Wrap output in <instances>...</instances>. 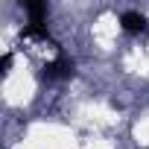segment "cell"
Wrapping results in <instances>:
<instances>
[{"mask_svg":"<svg viewBox=\"0 0 149 149\" xmlns=\"http://www.w3.org/2000/svg\"><path fill=\"white\" fill-rule=\"evenodd\" d=\"M24 9L29 12V24H44L47 18V3H35V0H26Z\"/></svg>","mask_w":149,"mask_h":149,"instance_id":"3","label":"cell"},{"mask_svg":"<svg viewBox=\"0 0 149 149\" xmlns=\"http://www.w3.org/2000/svg\"><path fill=\"white\" fill-rule=\"evenodd\" d=\"M73 73H76V64H73V58L67 56H58L56 61H47L44 64V79H70Z\"/></svg>","mask_w":149,"mask_h":149,"instance_id":"1","label":"cell"},{"mask_svg":"<svg viewBox=\"0 0 149 149\" xmlns=\"http://www.w3.org/2000/svg\"><path fill=\"white\" fill-rule=\"evenodd\" d=\"M120 26L129 35H140V32H146V18L140 12H123L120 15Z\"/></svg>","mask_w":149,"mask_h":149,"instance_id":"2","label":"cell"},{"mask_svg":"<svg viewBox=\"0 0 149 149\" xmlns=\"http://www.w3.org/2000/svg\"><path fill=\"white\" fill-rule=\"evenodd\" d=\"M0 67H3V70L12 67V53H3V58H0Z\"/></svg>","mask_w":149,"mask_h":149,"instance_id":"5","label":"cell"},{"mask_svg":"<svg viewBox=\"0 0 149 149\" xmlns=\"http://www.w3.org/2000/svg\"><path fill=\"white\" fill-rule=\"evenodd\" d=\"M24 38H50V29L44 26V24H26L24 26Z\"/></svg>","mask_w":149,"mask_h":149,"instance_id":"4","label":"cell"}]
</instances>
